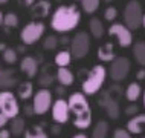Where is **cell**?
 I'll return each mask as SVG.
<instances>
[{"mask_svg":"<svg viewBox=\"0 0 145 138\" xmlns=\"http://www.w3.org/2000/svg\"><path fill=\"white\" fill-rule=\"evenodd\" d=\"M81 20V13L76 6L73 5H63L58 6L50 18V26L57 32H69L73 28L78 26Z\"/></svg>","mask_w":145,"mask_h":138,"instance_id":"cell-1","label":"cell"},{"mask_svg":"<svg viewBox=\"0 0 145 138\" xmlns=\"http://www.w3.org/2000/svg\"><path fill=\"white\" fill-rule=\"evenodd\" d=\"M69 110L75 115L73 124L78 129H87L92 124V109L83 92H75L67 100Z\"/></svg>","mask_w":145,"mask_h":138,"instance_id":"cell-2","label":"cell"},{"mask_svg":"<svg viewBox=\"0 0 145 138\" xmlns=\"http://www.w3.org/2000/svg\"><path fill=\"white\" fill-rule=\"evenodd\" d=\"M105 68L101 65L93 66L92 71L87 74V78L83 81V94L84 95H95L96 92H99V89L103 88L105 81Z\"/></svg>","mask_w":145,"mask_h":138,"instance_id":"cell-3","label":"cell"},{"mask_svg":"<svg viewBox=\"0 0 145 138\" xmlns=\"http://www.w3.org/2000/svg\"><path fill=\"white\" fill-rule=\"evenodd\" d=\"M142 5L138 2V0H131V2L127 3L124 9V22L125 26L128 28L130 31L138 29L142 25Z\"/></svg>","mask_w":145,"mask_h":138,"instance_id":"cell-4","label":"cell"},{"mask_svg":"<svg viewBox=\"0 0 145 138\" xmlns=\"http://www.w3.org/2000/svg\"><path fill=\"white\" fill-rule=\"evenodd\" d=\"M0 112L5 117H8V120L17 117L20 114V106L15 95L11 90H2L0 92Z\"/></svg>","mask_w":145,"mask_h":138,"instance_id":"cell-5","label":"cell"},{"mask_svg":"<svg viewBox=\"0 0 145 138\" xmlns=\"http://www.w3.org/2000/svg\"><path fill=\"white\" fill-rule=\"evenodd\" d=\"M89 48H90V37L87 35V32H84V31L76 32L75 37L70 42V54H72V57H75L76 60L84 58L89 52Z\"/></svg>","mask_w":145,"mask_h":138,"instance_id":"cell-6","label":"cell"},{"mask_svg":"<svg viewBox=\"0 0 145 138\" xmlns=\"http://www.w3.org/2000/svg\"><path fill=\"white\" fill-rule=\"evenodd\" d=\"M44 25L41 22H31L28 23L20 32V38L23 42V45H34L37 43L44 34Z\"/></svg>","mask_w":145,"mask_h":138,"instance_id":"cell-7","label":"cell"},{"mask_svg":"<svg viewBox=\"0 0 145 138\" xmlns=\"http://www.w3.org/2000/svg\"><path fill=\"white\" fill-rule=\"evenodd\" d=\"M50 106H52V94H50V90H48L46 88L40 89L34 95V100H32L34 114H37V115H44V114L50 109Z\"/></svg>","mask_w":145,"mask_h":138,"instance_id":"cell-8","label":"cell"},{"mask_svg":"<svg viewBox=\"0 0 145 138\" xmlns=\"http://www.w3.org/2000/svg\"><path fill=\"white\" fill-rule=\"evenodd\" d=\"M108 34L115 35V37L118 38V43H119L121 48H128V46L133 43L131 31L125 25H122V23H115V25H112L110 28H108Z\"/></svg>","mask_w":145,"mask_h":138,"instance_id":"cell-9","label":"cell"},{"mask_svg":"<svg viewBox=\"0 0 145 138\" xmlns=\"http://www.w3.org/2000/svg\"><path fill=\"white\" fill-rule=\"evenodd\" d=\"M128 72H130V61H128V58H125V57H115L113 58L112 69H110L112 80L122 81L127 78Z\"/></svg>","mask_w":145,"mask_h":138,"instance_id":"cell-10","label":"cell"},{"mask_svg":"<svg viewBox=\"0 0 145 138\" xmlns=\"http://www.w3.org/2000/svg\"><path fill=\"white\" fill-rule=\"evenodd\" d=\"M70 115V110H69V104L64 98H58V100L52 101V118L54 121L58 124H64L67 123Z\"/></svg>","mask_w":145,"mask_h":138,"instance_id":"cell-11","label":"cell"},{"mask_svg":"<svg viewBox=\"0 0 145 138\" xmlns=\"http://www.w3.org/2000/svg\"><path fill=\"white\" fill-rule=\"evenodd\" d=\"M122 94H124V90L121 86H118V85H113L110 86L108 89H105L101 92V95H99V100H98V106H104L108 103V101H112V100H115L118 101L121 97H122Z\"/></svg>","mask_w":145,"mask_h":138,"instance_id":"cell-12","label":"cell"},{"mask_svg":"<svg viewBox=\"0 0 145 138\" xmlns=\"http://www.w3.org/2000/svg\"><path fill=\"white\" fill-rule=\"evenodd\" d=\"M20 69L23 74H26L29 78H34L38 74V61L34 57H25L20 63Z\"/></svg>","mask_w":145,"mask_h":138,"instance_id":"cell-13","label":"cell"},{"mask_svg":"<svg viewBox=\"0 0 145 138\" xmlns=\"http://www.w3.org/2000/svg\"><path fill=\"white\" fill-rule=\"evenodd\" d=\"M18 83V78L15 75L14 69H3L0 71V88L2 89H11Z\"/></svg>","mask_w":145,"mask_h":138,"instance_id":"cell-14","label":"cell"},{"mask_svg":"<svg viewBox=\"0 0 145 138\" xmlns=\"http://www.w3.org/2000/svg\"><path fill=\"white\" fill-rule=\"evenodd\" d=\"M127 131L130 133H142L145 132V114L133 115L131 120L127 123Z\"/></svg>","mask_w":145,"mask_h":138,"instance_id":"cell-15","label":"cell"},{"mask_svg":"<svg viewBox=\"0 0 145 138\" xmlns=\"http://www.w3.org/2000/svg\"><path fill=\"white\" fill-rule=\"evenodd\" d=\"M50 13V2L48 0H40L37 3H32V8H31V15L34 18L38 17H48Z\"/></svg>","mask_w":145,"mask_h":138,"instance_id":"cell-16","label":"cell"},{"mask_svg":"<svg viewBox=\"0 0 145 138\" xmlns=\"http://www.w3.org/2000/svg\"><path fill=\"white\" fill-rule=\"evenodd\" d=\"M54 80H55V77H54V74H52V66L44 65L41 68V71L38 72V85H40L41 88H49L54 83Z\"/></svg>","mask_w":145,"mask_h":138,"instance_id":"cell-17","label":"cell"},{"mask_svg":"<svg viewBox=\"0 0 145 138\" xmlns=\"http://www.w3.org/2000/svg\"><path fill=\"white\" fill-rule=\"evenodd\" d=\"M55 78L58 81H60V85L61 86H70L73 83V74H72V71H69L67 69V66H63V68H58L57 71V74H55Z\"/></svg>","mask_w":145,"mask_h":138,"instance_id":"cell-18","label":"cell"},{"mask_svg":"<svg viewBox=\"0 0 145 138\" xmlns=\"http://www.w3.org/2000/svg\"><path fill=\"white\" fill-rule=\"evenodd\" d=\"M98 58L101 61H113L115 58V52H113V43H105L98 49Z\"/></svg>","mask_w":145,"mask_h":138,"instance_id":"cell-19","label":"cell"},{"mask_svg":"<svg viewBox=\"0 0 145 138\" xmlns=\"http://www.w3.org/2000/svg\"><path fill=\"white\" fill-rule=\"evenodd\" d=\"M9 132H11V135H15V137H18V135H22L23 132H25V120L20 117H14V118H11V124H9Z\"/></svg>","mask_w":145,"mask_h":138,"instance_id":"cell-20","label":"cell"},{"mask_svg":"<svg viewBox=\"0 0 145 138\" xmlns=\"http://www.w3.org/2000/svg\"><path fill=\"white\" fill-rule=\"evenodd\" d=\"M89 28H90V32H92V35L95 38H101L104 35V26H103V23H101L99 18H96V17L90 18Z\"/></svg>","mask_w":145,"mask_h":138,"instance_id":"cell-21","label":"cell"},{"mask_svg":"<svg viewBox=\"0 0 145 138\" xmlns=\"http://www.w3.org/2000/svg\"><path fill=\"white\" fill-rule=\"evenodd\" d=\"M133 55H135L136 61L140 66H145V43L144 42H138L133 46Z\"/></svg>","mask_w":145,"mask_h":138,"instance_id":"cell-22","label":"cell"},{"mask_svg":"<svg viewBox=\"0 0 145 138\" xmlns=\"http://www.w3.org/2000/svg\"><path fill=\"white\" fill-rule=\"evenodd\" d=\"M18 97L22 98V100H28V98L32 97V92H34V86L31 81H25V83H20L18 85Z\"/></svg>","mask_w":145,"mask_h":138,"instance_id":"cell-23","label":"cell"},{"mask_svg":"<svg viewBox=\"0 0 145 138\" xmlns=\"http://www.w3.org/2000/svg\"><path fill=\"white\" fill-rule=\"evenodd\" d=\"M140 89L142 88H140L138 83H130L127 90H125V98H127L128 101H136L140 97V92H142Z\"/></svg>","mask_w":145,"mask_h":138,"instance_id":"cell-24","label":"cell"},{"mask_svg":"<svg viewBox=\"0 0 145 138\" xmlns=\"http://www.w3.org/2000/svg\"><path fill=\"white\" fill-rule=\"evenodd\" d=\"M107 133H108V123L107 121H98L92 132V138H107Z\"/></svg>","mask_w":145,"mask_h":138,"instance_id":"cell-25","label":"cell"},{"mask_svg":"<svg viewBox=\"0 0 145 138\" xmlns=\"http://www.w3.org/2000/svg\"><path fill=\"white\" fill-rule=\"evenodd\" d=\"M70 60H72V54H70V51H67V49H63L55 55V65L58 66V68L67 66L70 63Z\"/></svg>","mask_w":145,"mask_h":138,"instance_id":"cell-26","label":"cell"},{"mask_svg":"<svg viewBox=\"0 0 145 138\" xmlns=\"http://www.w3.org/2000/svg\"><path fill=\"white\" fill-rule=\"evenodd\" d=\"M104 108L107 110V115L110 117L112 120H118V118H119V103H118V101H115V100L108 101Z\"/></svg>","mask_w":145,"mask_h":138,"instance_id":"cell-27","label":"cell"},{"mask_svg":"<svg viewBox=\"0 0 145 138\" xmlns=\"http://www.w3.org/2000/svg\"><path fill=\"white\" fill-rule=\"evenodd\" d=\"M25 138H49L48 133L44 132V129L40 126H34L32 129H28L25 132Z\"/></svg>","mask_w":145,"mask_h":138,"instance_id":"cell-28","label":"cell"},{"mask_svg":"<svg viewBox=\"0 0 145 138\" xmlns=\"http://www.w3.org/2000/svg\"><path fill=\"white\" fill-rule=\"evenodd\" d=\"M99 2L101 0H81V5L87 14H93L99 8Z\"/></svg>","mask_w":145,"mask_h":138,"instance_id":"cell-29","label":"cell"},{"mask_svg":"<svg viewBox=\"0 0 145 138\" xmlns=\"http://www.w3.org/2000/svg\"><path fill=\"white\" fill-rule=\"evenodd\" d=\"M3 25L6 28H17L18 25V15L14 13H8L3 15Z\"/></svg>","mask_w":145,"mask_h":138,"instance_id":"cell-30","label":"cell"},{"mask_svg":"<svg viewBox=\"0 0 145 138\" xmlns=\"http://www.w3.org/2000/svg\"><path fill=\"white\" fill-rule=\"evenodd\" d=\"M3 60H5L8 65H14L17 61V51L14 48H6L3 51Z\"/></svg>","mask_w":145,"mask_h":138,"instance_id":"cell-31","label":"cell"},{"mask_svg":"<svg viewBox=\"0 0 145 138\" xmlns=\"http://www.w3.org/2000/svg\"><path fill=\"white\" fill-rule=\"evenodd\" d=\"M57 46H58V38L55 35H48L44 38V42H43V48L48 49V51H54Z\"/></svg>","mask_w":145,"mask_h":138,"instance_id":"cell-32","label":"cell"},{"mask_svg":"<svg viewBox=\"0 0 145 138\" xmlns=\"http://www.w3.org/2000/svg\"><path fill=\"white\" fill-rule=\"evenodd\" d=\"M116 17H118V9L115 6H108L107 9H105V13H104V18L108 20V22H113Z\"/></svg>","mask_w":145,"mask_h":138,"instance_id":"cell-33","label":"cell"},{"mask_svg":"<svg viewBox=\"0 0 145 138\" xmlns=\"http://www.w3.org/2000/svg\"><path fill=\"white\" fill-rule=\"evenodd\" d=\"M125 115H128V117H133V115H136V114H139V106L138 104H130V106H127L125 108Z\"/></svg>","mask_w":145,"mask_h":138,"instance_id":"cell-34","label":"cell"},{"mask_svg":"<svg viewBox=\"0 0 145 138\" xmlns=\"http://www.w3.org/2000/svg\"><path fill=\"white\" fill-rule=\"evenodd\" d=\"M113 138H131V133L128 131H124V129H116L113 133Z\"/></svg>","mask_w":145,"mask_h":138,"instance_id":"cell-35","label":"cell"},{"mask_svg":"<svg viewBox=\"0 0 145 138\" xmlns=\"http://www.w3.org/2000/svg\"><path fill=\"white\" fill-rule=\"evenodd\" d=\"M25 114H26L28 117H32V115H34V108H32V104L25 106Z\"/></svg>","mask_w":145,"mask_h":138,"instance_id":"cell-36","label":"cell"},{"mask_svg":"<svg viewBox=\"0 0 145 138\" xmlns=\"http://www.w3.org/2000/svg\"><path fill=\"white\" fill-rule=\"evenodd\" d=\"M9 137H11V132L8 129H5V127L0 129V138H9Z\"/></svg>","mask_w":145,"mask_h":138,"instance_id":"cell-37","label":"cell"},{"mask_svg":"<svg viewBox=\"0 0 145 138\" xmlns=\"http://www.w3.org/2000/svg\"><path fill=\"white\" fill-rule=\"evenodd\" d=\"M6 123H8V117H5L2 112H0V129H2V127H5Z\"/></svg>","mask_w":145,"mask_h":138,"instance_id":"cell-38","label":"cell"},{"mask_svg":"<svg viewBox=\"0 0 145 138\" xmlns=\"http://www.w3.org/2000/svg\"><path fill=\"white\" fill-rule=\"evenodd\" d=\"M136 78H138V80H144L145 78V69H140L138 74H136Z\"/></svg>","mask_w":145,"mask_h":138,"instance_id":"cell-39","label":"cell"},{"mask_svg":"<svg viewBox=\"0 0 145 138\" xmlns=\"http://www.w3.org/2000/svg\"><path fill=\"white\" fill-rule=\"evenodd\" d=\"M57 94H58V95H64V94H66V89H64V86H60V88H57Z\"/></svg>","mask_w":145,"mask_h":138,"instance_id":"cell-40","label":"cell"},{"mask_svg":"<svg viewBox=\"0 0 145 138\" xmlns=\"http://www.w3.org/2000/svg\"><path fill=\"white\" fill-rule=\"evenodd\" d=\"M52 132H54V133H60V132H61V126H54V127H52Z\"/></svg>","mask_w":145,"mask_h":138,"instance_id":"cell-41","label":"cell"},{"mask_svg":"<svg viewBox=\"0 0 145 138\" xmlns=\"http://www.w3.org/2000/svg\"><path fill=\"white\" fill-rule=\"evenodd\" d=\"M22 2H23V3H25V5H26V6H31V5H32V3L35 2V0H22Z\"/></svg>","mask_w":145,"mask_h":138,"instance_id":"cell-42","label":"cell"},{"mask_svg":"<svg viewBox=\"0 0 145 138\" xmlns=\"http://www.w3.org/2000/svg\"><path fill=\"white\" fill-rule=\"evenodd\" d=\"M72 138H89V137L84 135V133H76V135H73Z\"/></svg>","mask_w":145,"mask_h":138,"instance_id":"cell-43","label":"cell"},{"mask_svg":"<svg viewBox=\"0 0 145 138\" xmlns=\"http://www.w3.org/2000/svg\"><path fill=\"white\" fill-rule=\"evenodd\" d=\"M6 49V45H5V43H0V51H2V52H3V51H5Z\"/></svg>","mask_w":145,"mask_h":138,"instance_id":"cell-44","label":"cell"},{"mask_svg":"<svg viewBox=\"0 0 145 138\" xmlns=\"http://www.w3.org/2000/svg\"><path fill=\"white\" fill-rule=\"evenodd\" d=\"M2 25H3V14L0 13V28H2Z\"/></svg>","mask_w":145,"mask_h":138,"instance_id":"cell-45","label":"cell"},{"mask_svg":"<svg viewBox=\"0 0 145 138\" xmlns=\"http://www.w3.org/2000/svg\"><path fill=\"white\" fill-rule=\"evenodd\" d=\"M69 42V38L67 37H64V38H61V43H67Z\"/></svg>","mask_w":145,"mask_h":138,"instance_id":"cell-46","label":"cell"},{"mask_svg":"<svg viewBox=\"0 0 145 138\" xmlns=\"http://www.w3.org/2000/svg\"><path fill=\"white\" fill-rule=\"evenodd\" d=\"M140 26H144V28H145V14L142 15V25H140Z\"/></svg>","mask_w":145,"mask_h":138,"instance_id":"cell-47","label":"cell"},{"mask_svg":"<svg viewBox=\"0 0 145 138\" xmlns=\"http://www.w3.org/2000/svg\"><path fill=\"white\" fill-rule=\"evenodd\" d=\"M9 0H0V5H5V3H8Z\"/></svg>","mask_w":145,"mask_h":138,"instance_id":"cell-48","label":"cell"},{"mask_svg":"<svg viewBox=\"0 0 145 138\" xmlns=\"http://www.w3.org/2000/svg\"><path fill=\"white\" fill-rule=\"evenodd\" d=\"M104 2H107V3H110V2H113V0H104Z\"/></svg>","mask_w":145,"mask_h":138,"instance_id":"cell-49","label":"cell"},{"mask_svg":"<svg viewBox=\"0 0 145 138\" xmlns=\"http://www.w3.org/2000/svg\"><path fill=\"white\" fill-rule=\"evenodd\" d=\"M144 106H145V94H144Z\"/></svg>","mask_w":145,"mask_h":138,"instance_id":"cell-50","label":"cell"},{"mask_svg":"<svg viewBox=\"0 0 145 138\" xmlns=\"http://www.w3.org/2000/svg\"><path fill=\"white\" fill-rule=\"evenodd\" d=\"M0 71H2V66H0Z\"/></svg>","mask_w":145,"mask_h":138,"instance_id":"cell-51","label":"cell"}]
</instances>
